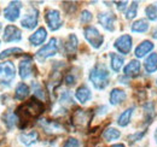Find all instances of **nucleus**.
Returning <instances> with one entry per match:
<instances>
[{
  "label": "nucleus",
  "mask_w": 157,
  "mask_h": 147,
  "mask_svg": "<svg viewBox=\"0 0 157 147\" xmlns=\"http://www.w3.org/2000/svg\"><path fill=\"white\" fill-rule=\"evenodd\" d=\"M146 134V130H143V131H137V133H134V134H132V135H129L128 136V142L132 145V144H134V142H137L139 140H141L143 139V136Z\"/></svg>",
  "instance_id": "34"
},
{
  "label": "nucleus",
  "mask_w": 157,
  "mask_h": 147,
  "mask_svg": "<svg viewBox=\"0 0 157 147\" xmlns=\"http://www.w3.org/2000/svg\"><path fill=\"white\" fill-rule=\"evenodd\" d=\"M64 81H65V83H67L68 86H73V85H75V82H76V77H75L73 74H68V75L65 76V78H64Z\"/></svg>",
  "instance_id": "38"
},
{
  "label": "nucleus",
  "mask_w": 157,
  "mask_h": 147,
  "mask_svg": "<svg viewBox=\"0 0 157 147\" xmlns=\"http://www.w3.org/2000/svg\"><path fill=\"white\" fill-rule=\"evenodd\" d=\"M144 68H145V71L149 74L157 71V53H150V55L145 59Z\"/></svg>",
  "instance_id": "23"
},
{
  "label": "nucleus",
  "mask_w": 157,
  "mask_h": 147,
  "mask_svg": "<svg viewBox=\"0 0 157 147\" xmlns=\"http://www.w3.org/2000/svg\"><path fill=\"white\" fill-rule=\"evenodd\" d=\"M131 30H132L133 33H139V34L146 33V32L149 30V23H147L145 19L136 21V22L131 25Z\"/></svg>",
  "instance_id": "25"
},
{
  "label": "nucleus",
  "mask_w": 157,
  "mask_h": 147,
  "mask_svg": "<svg viewBox=\"0 0 157 147\" xmlns=\"http://www.w3.org/2000/svg\"><path fill=\"white\" fill-rule=\"evenodd\" d=\"M127 98V94L123 89H120V88H114L111 92H110V96H109V101L111 105L116 106L118 104L123 103Z\"/></svg>",
  "instance_id": "18"
},
{
  "label": "nucleus",
  "mask_w": 157,
  "mask_h": 147,
  "mask_svg": "<svg viewBox=\"0 0 157 147\" xmlns=\"http://www.w3.org/2000/svg\"><path fill=\"white\" fill-rule=\"evenodd\" d=\"M92 119V112L90 110H81L78 109L73 112L71 116V123L74 128L78 130H83L88 127Z\"/></svg>",
  "instance_id": "3"
},
{
  "label": "nucleus",
  "mask_w": 157,
  "mask_h": 147,
  "mask_svg": "<svg viewBox=\"0 0 157 147\" xmlns=\"http://www.w3.org/2000/svg\"><path fill=\"white\" fill-rule=\"evenodd\" d=\"M45 21L50 30L56 32L62 27V18L58 10H47L45 13Z\"/></svg>",
  "instance_id": "7"
},
{
  "label": "nucleus",
  "mask_w": 157,
  "mask_h": 147,
  "mask_svg": "<svg viewBox=\"0 0 157 147\" xmlns=\"http://www.w3.org/2000/svg\"><path fill=\"white\" fill-rule=\"evenodd\" d=\"M2 119H4V123L6 124V127L9 129H12L17 123H18V117L16 113L13 112H6L4 116H2Z\"/></svg>",
  "instance_id": "28"
},
{
  "label": "nucleus",
  "mask_w": 157,
  "mask_h": 147,
  "mask_svg": "<svg viewBox=\"0 0 157 147\" xmlns=\"http://www.w3.org/2000/svg\"><path fill=\"white\" fill-rule=\"evenodd\" d=\"M63 147H80V142H78V139H75V138H69L65 141V144L63 145Z\"/></svg>",
  "instance_id": "37"
},
{
  "label": "nucleus",
  "mask_w": 157,
  "mask_h": 147,
  "mask_svg": "<svg viewBox=\"0 0 157 147\" xmlns=\"http://www.w3.org/2000/svg\"><path fill=\"white\" fill-rule=\"evenodd\" d=\"M145 15L150 21H157V5H149L145 9Z\"/></svg>",
  "instance_id": "31"
},
{
  "label": "nucleus",
  "mask_w": 157,
  "mask_h": 147,
  "mask_svg": "<svg viewBox=\"0 0 157 147\" xmlns=\"http://www.w3.org/2000/svg\"><path fill=\"white\" fill-rule=\"evenodd\" d=\"M2 40L5 42H18L22 40V32L16 25H7L4 29Z\"/></svg>",
  "instance_id": "12"
},
{
  "label": "nucleus",
  "mask_w": 157,
  "mask_h": 147,
  "mask_svg": "<svg viewBox=\"0 0 157 147\" xmlns=\"http://www.w3.org/2000/svg\"><path fill=\"white\" fill-rule=\"evenodd\" d=\"M44 104L39 101L36 98L30 99L29 101L24 103L23 105H21L16 111V115L18 117V123H21V128L27 127V124L34 119L38 118L40 115L44 112Z\"/></svg>",
  "instance_id": "1"
},
{
  "label": "nucleus",
  "mask_w": 157,
  "mask_h": 147,
  "mask_svg": "<svg viewBox=\"0 0 157 147\" xmlns=\"http://www.w3.org/2000/svg\"><path fill=\"white\" fill-rule=\"evenodd\" d=\"M154 138H155V141H156V144H157V128H156V130H155V134H154Z\"/></svg>",
  "instance_id": "42"
},
{
  "label": "nucleus",
  "mask_w": 157,
  "mask_h": 147,
  "mask_svg": "<svg viewBox=\"0 0 157 147\" xmlns=\"http://www.w3.org/2000/svg\"><path fill=\"white\" fill-rule=\"evenodd\" d=\"M78 40L75 34H70L64 42V51L68 55H74L78 51Z\"/></svg>",
  "instance_id": "15"
},
{
  "label": "nucleus",
  "mask_w": 157,
  "mask_h": 147,
  "mask_svg": "<svg viewBox=\"0 0 157 147\" xmlns=\"http://www.w3.org/2000/svg\"><path fill=\"white\" fill-rule=\"evenodd\" d=\"M110 75L104 64H97L90 71V81L96 89H104L109 85Z\"/></svg>",
  "instance_id": "2"
},
{
  "label": "nucleus",
  "mask_w": 157,
  "mask_h": 147,
  "mask_svg": "<svg viewBox=\"0 0 157 147\" xmlns=\"http://www.w3.org/2000/svg\"><path fill=\"white\" fill-rule=\"evenodd\" d=\"M58 52V43H57V39L52 37L45 46H42L39 51L36 52V59L39 62H44L45 59L53 57L57 55Z\"/></svg>",
  "instance_id": "5"
},
{
  "label": "nucleus",
  "mask_w": 157,
  "mask_h": 147,
  "mask_svg": "<svg viewBox=\"0 0 157 147\" xmlns=\"http://www.w3.org/2000/svg\"><path fill=\"white\" fill-rule=\"evenodd\" d=\"M39 139V134L38 131H30V133H23L20 135V141L24 146H32L34 144L38 142Z\"/></svg>",
  "instance_id": "20"
},
{
  "label": "nucleus",
  "mask_w": 157,
  "mask_h": 147,
  "mask_svg": "<svg viewBox=\"0 0 157 147\" xmlns=\"http://www.w3.org/2000/svg\"><path fill=\"white\" fill-rule=\"evenodd\" d=\"M152 37H154V39H156V40H157V27H156V28H154V29H152Z\"/></svg>",
  "instance_id": "40"
},
{
  "label": "nucleus",
  "mask_w": 157,
  "mask_h": 147,
  "mask_svg": "<svg viewBox=\"0 0 157 147\" xmlns=\"http://www.w3.org/2000/svg\"><path fill=\"white\" fill-rule=\"evenodd\" d=\"M123 63H124V59L122 55L117 53H110V66L114 73H118L121 70Z\"/></svg>",
  "instance_id": "24"
},
{
  "label": "nucleus",
  "mask_w": 157,
  "mask_h": 147,
  "mask_svg": "<svg viewBox=\"0 0 157 147\" xmlns=\"http://www.w3.org/2000/svg\"><path fill=\"white\" fill-rule=\"evenodd\" d=\"M23 53V50L20 48V47H12V48H7L5 51H2L0 53V59H6L11 55H22Z\"/></svg>",
  "instance_id": "30"
},
{
  "label": "nucleus",
  "mask_w": 157,
  "mask_h": 147,
  "mask_svg": "<svg viewBox=\"0 0 157 147\" xmlns=\"http://www.w3.org/2000/svg\"><path fill=\"white\" fill-rule=\"evenodd\" d=\"M0 30H1V23H0Z\"/></svg>",
  "instance_id": "43"
},
{
  "label": "nucleus",
  "mask_w": 157,
  "mask_h": 147,
  "mask_svg": "<svg viewBox=\"0 0 157 147\" xmlns=\"http://www.w3.org/2000/svg\"><path fill=\"white\" fill-rule=\"evenodd\" d=\"M123 73H124L126 76H128V77H136V76H138L139 73H140V63H139V60H137V59L131 60L124 66Z\"/></svg>",
  "instance_id": "19"
},
{
  "label": "nucleus",
  "mask_w": 157,
  "mask_h": 147,
  "mask_svg": "<svg viewBox=\"0 0 157 147\" xmlns=\"http://www.w3.org/2000/svg\"><path fill=\"white\" fill-rule=\"evenodd\" d=\"M155 117V106L152 103H146L144 105V119L146 124H150Z\"/></svg>",
  "instance_id": "26"
},
{
  "label": "nucleus",
  "mask_w": 157,
  "mask_h": 147,
  "mask_svg": "<svg viewBox=\"0 0 157 147\" xmlns=\"http://www.w3.org/2000/svg\"><path fill=\"white\" fill-rule=\"evenodd\" d=\"M59 103L62 105H71L73 104V98L70 96V94H69L68 91L62 92L60 96H59Z\"/></svg>",
  "instance_id": "33"
},
{
  "label": "nucleus",
  "mask_w": 157,
  "mask_h": 147,
  "mask_svg": "<svg viewBox=\"0 0 157 147\" xmlns=\"http://www.w3.org/2000/svg\"><path fill=\"white\" fill-rule=\"evenodd\" d=\"M83 35H85V39L88 41V43L93 47V48H100V46L103 45L104 42V36L98 32V29L96 27H87L85 28L83 30Z\"/></svg>",
  "instance_id": "6"
},
{
  "label": "nucleus",
  "mask_w": 157,
  "mask_h": 147,
  "mask_svg": "<svg viewBox=\"0 0 157 147\" xmlns=\"http://www.w3.org/2000/svg\"><path fill=\"white\" fill-rule=\"evenodd\" d=\"M132 45H133V40H132V36L128 34H123L117 37L114 43L115 48L122 55H128L132 50Z\"/></svg>",
  "instance_id": "9"
},
{
  "label": "nucleus",
  "mask_w": 157,
  "mask_h": 147,
  "mask_svg": "<svg viewBox=\"0 0 157 147\" xmlns=\"http://www.w3.org/2000/svg\"><path fill=\"white\" fill-rule=\"evenodd\" d=\"M40 126L44 128V130L47 133V134H59V133H63L64 128L62 124H59L58 122L56 121H47V119H41L40 121Z\"/></svg>",
  "instance_id": "14"
},
{
  "label": "nucleus",
  "mask_w": 157,
  "mask_h": 147,
  "mask_svg": "<svg viewBox=\"0 0 157 147\" xmlns=\"http://www.w3.org/2000/svg\"><path fill=\"white\" fill-rule=\"evenodd\" d=\"M137 12H138V2L137 1H133V2L129 5L128 10L126 11V18L133 19L137 16Z\"/></svg>",
  "instance_id": "32"
},
{
  "label": "nucleus",
  "mask_w": 157,
  "mask_h": 147,
  "mask_svg": "<svg viewBox=\"0 0 157 147\" xmlns=\"http://www.w3.org/2000/svg\"><path fill=\"white\" fill-rule=\"evenodd\" d=\"M33 89H34V94H35V96L36 98H39L41 100H44L45 98H46V94L44 92V89H42V87L40 86L39 83H33Z\"/></svg>",
  "instance_id": "35"
},
{
  "label": "nucleus",
  "mask_w": 157,
  "mask_h": 147,
  "mask_svg": "<svg viewBox=\"0 0 157 147\" xmlns=\"http://www.w3.org/2000/svg\"><path fill=\"white\" fill-rule=\"evenodd\" d=\"M111 147H126L124 145H122V144H115V145H113Z\"/></svg>",
  "instance_id": "41"
},
{
  "label": "nucleus",
  "mask_w": 157,
  "mask_h": 147,
  "mask_svg": "<svg viewBox=\"0 0 157 147\" xmlns=\"http://www.w3.org/2000/svg\"><path fill=\"white\" fill-rule=\"evenodd\" d=\"M21 9H22V2L21 1H11L5 9H4V17L10 21L15 22L20 18Z\"/></svg>",
  "instance_id": "8"
},
{
  "label": "nucleus",
  "mask_w": 157,
  "mask_h": 147,
  "mask_svg": "<svg viewBox=\"0 0 157 147\" xmlns=\"http://www.w3.org/2000/svg\"><path fill=\"white\" fill-rule=\"evenodd\" d=\"M18 70H20L21 78H23V80L29 78V77L33 75V59H32L30 57L23 58V59L21 60Z\"/></svg>",
  "instance_id": "13"
},
{
  "label": "nucleus",
  "mask_w": 157,
  "mask_h": 147,
  "mask_svg": "<svg viewBox=\"0 0 157 147\" xmlns=\"http://www.w3.org/2000/svg\"><path fill=\"white\" fill-rule=\"evenodd\" d=\"M127 4H128V1H117V2H116L117 10L118 11H124L126 7H127Z\"/></svg>",
  "instance_id": "39"
},
{
  "label": "nucleus",
  "mask_w": 157,
  "mask_h": 147,
  "mask_svg": "<svg viewBox=\"0 0 157 147\" xmlns=\"http://www.w3.org/2000/svg\"><path fill=\"white\" fill-rule=\"evenodd\" d=\"M120 136H121V133L116 128H106L104 130V133H103V138L105 139V141L117 140Z\"/></svg>",
  "instance_id": "29"
},
{
  "label": "nucleus",
  "mask_w": 157,
  "mask_h": 147,
  "mask_svg": "<svg viewBox=\"0 0 157 147\" xmlns=\"http://www.w3.org/2000/svg\"><path fill=\"white\" fill-rule=\"evenodd\" d=\"M133 112H134V107H128L127 110H124L117 118V124L120 127H127L132 119V116H133Z\"/></svg>",
  "instance_id": "22"
},
{
  "label": "nucleus",
  "mask_w": 157,
  "mask_h": 147,
  "mask_svg": "<svg viewBox=\"0 0 157 147\" xmlns=\"http://www.w3.org/2000/svg\"><path fill=\"white\" fill-rule=\"evenodd\" d=\"M154 47H155V45L151 41L145 40L140 45H138V47L136 48V51H134V55H136L137 58H143V57H145L146 55H149L150 52H152Z\"/></svg>",
  "instance_id": "17"
},
{
  "label": "nucleus",
  "mask_w": 157,
  "mask_h": 147,
  "mask_svg": "<svg viewBox=\"0 0 157 147\" xmlns=\"http://www.w3.org/2000/svg\"><path fill=\"white\" fill-rule=\"evenodd\" d=\"M38 19H39V12L36 9L32 7L27 11L24 17L21 21V24L25 29H34L38 25Z\"/></svg>",
  "instance_id": "10"
},
{
  "label": "nucleus",
  "mask_w": 157,
  "mask_h": 147,
  "mask_svg": "<svg viewBox=\"0 0 157 147\" xmlns=\"http://www.w3.org/2000/svg\"><path fill=\"white\" fill-rule=\"evenodd\" d=\"M80 21H81V23H83V24L90 23V22L92 21V13H91L90 11H87V10H83V11L81 12Z\"/></svg>",
  "instance_id": "36"
},
{
  "label": "nucleus",
  "mask_w": 157,
  "mask_h": 147,
  "mask_svg": "<svg viewBox=\"0 0 157 147\" xmlns=\"http://www.w3.org/2000/svg\"><path fill=\"white\" fill-rule=\"evenodd\" d=\"M47 37V32L44 27L39 28L38 30H35V33H33L30 36H29V42L33 45V46H40L45 42Z\"/></svg>",
  "instance_id": "16"
},
{
  "label": "nucleus",
  "mask_w": 157,
  "mask_h": 147,
  "mask_svg": "<svg viewBox=\"0 0 157 147\" xmlns=\"http://www.w3.org/2000/svg\"><path fill=\"white\" fill-rule=\"evenodd\" d=\"M98 21L100 25L108 30V32H114L115 30V21L116 17L113 12H100L98 15Z\"/></svg>",
  "instance_id": "11"
},
{
  "label": "nucleus",
  "mask_w": 157,
  "mask_h": 147,
  "mask_svg": "<svg viewBox=\"0 0 157 147\" xmlns=\"http://www.w3.org/2000/svg\"><path fill=\"white\" fill-rule=\"evenodd\" d=\"M29 87L25 85V83H23V82H21L20 85L16 87V91H15V98L17 99V100H23V99H25L28 95H29Z\"/></svg>",
  "instance_id": "27"
},
{
  "label": "nucleus",
  "mask_w": 157,
  "mask_h": 147,
  "mask_svg": "<svg viewBox=\"0 0 157 147\" xmlns=\"http://www.w3.org/2000/svg\"><path fill=\"white\" fill-rule=\"evenodd\" d=\"M16 77V68L11 62L0 63V85L9 87Z\"/></svg>",
  "instance_id": "4"
},
{
  "label": "nucleus",
  "mask_w": 157,
  "mask_h": 147,
  "mask_svg": "<svg viewBox=\"0 0 157 147\" xmlns=\"http://www.w3.org/2000/svg\"><path fill=\"white\" fill-rule=\"evenodd\" d=\"M91 96H92V93L88 89V87H86V86L78 87V89H76V92H75V98L78 99V103H81V104H86L91 99Z\"/></svg>",
  "instance_id": "21"
}]
</instances>
